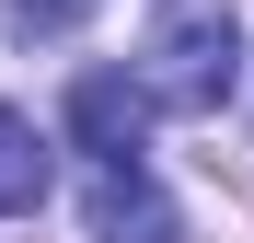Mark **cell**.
Returning <instances> with one entry per match:
<instances>
[{
	"mask_svg": "<svg viewBox=\"0 0 254 243\" xmlns=\"http://www.w3.org/2000/svg\"><path fill=\"white\" fill-rule=\"evenodd\" d=\"M35 197H47V139H35L12 104H0V220H12V209H35Z\"/></svg>",
	"mask_w": 254,
	"mask_h": 243,
	"instance_id": "4",
	"label": "cell"
},
{
	"mask_svg": "<svg viewBox=\"0 0 254 243\" xmlns=\"http://www.w3.org/2000/svg\"><path fill=\"white\" fill-rule=\"evenodd\" d=\"M69 128H81L93 162H139V139H150V93H139V81H116V70H81Z\"/></svg>",
	"mask_w": 254,
	"mask_h": 243,
	"instance_id": "2",
	"label": "cell"
},
{
	"mask_svg": "<svg viewBox=\"0 0 254 243\" xmlns=\"http://www.w3.org/2000/svg\"><path fill=\"white\" fill-rule=\"evenodd\" d=\"M231 70H243V23H231V12H185V23L150 47L139 93H150V116H162V104H174V116H208V104L231 93Z\"/></svg>",
	"mask_w": 254,
	"mask_h": 243,
	"instance_id": "1",
	"label": "cell"
},
{
	"mask_svg": "<svg viewBox=\"0 0 254 243\" xmlns=\"http://www.w3.org/2000/svg\"><path fill=\"white\" fill-rule=\"evenodd\" d=\"M93 243H185V220L162 209V185L139 162H104L93 174Z\"/></svg>",
	"mask_w": 254,
	"mask_h": 243,
	"instance_id": "3",
	"label": "cell"
},
{
	"mask_svg": "<svg viewBox=\"0 0 254 243\" xmlns=\"http://www.w3.org/2000/svg\"><path fill=\"white\" fill-rule=\"evenodd\" d=\"M93 0H0V35H69Z\"/></svg>",
	"mask_w": 254,
	"mask_h": 243,
	"instance_id": "5",
	"label": "cell"
}]
</instances>
